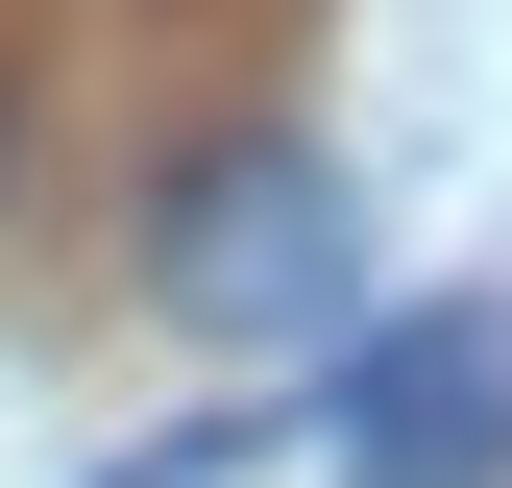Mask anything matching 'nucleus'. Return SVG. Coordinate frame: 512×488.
Masks as SVG:
<instances>
[{
	"label": "nucleus",
	"mask_w": 512,
	"mask_h": 488,
	"mask_svg": "<svg viewBox=\"0 0 512 488\" xmlns=\"http://www.w3.org/2000/svg\"><path fill=\"white\" fill-rule=\"evenodd\" d=\"M147 318H196V342H366V196H342V147H293V122L171 147Z\"/></svg>",
	"instance_id": "f257e3e1"
},
{
	"label": "nucleus",
	"mask_w": 512,
	"mask_h": 488,
	"mask_svg": "<svg viewBox=\"0 0 512 488\" xmlns=\"http://www.w3.org/2000/svg\"><path fill=\"white\" fill-rule=\"evenodd\" d=\"M342 488H488L512 464V318L488 293H439V318H391V342H342Z\"/></svg>",
	"instance_id": "f03ea898"
},
{
	"label": "nucleus",
	"mask_w": 512,
	"mask_h": 488,
	"mask_svg": "<svg viewBox=\"0 0 512 488\" xmlns=\"http://www.w3.org/2000/svg\"><path fill=\"white\" fill-rule=\"evenodd\" d=\"M0 196H25V98H0Z\"/></svg>",
	"instance_id": "7ed1b4c3"
}]
</instances>
